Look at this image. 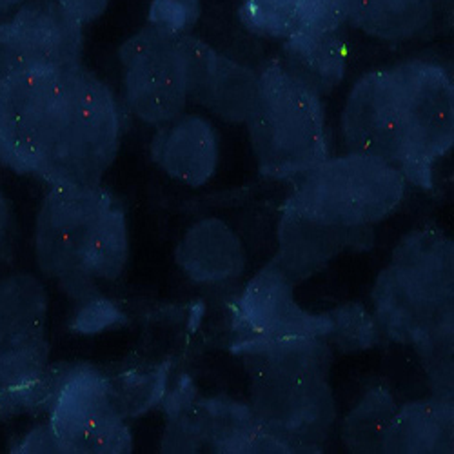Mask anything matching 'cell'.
<instances>
[{
  "label": "cell",
  "instance_id": "obj_1",
  "mask_svg": "<svg viewBox=\"0 0 454 454\" xmlns=\"http://www.w3.org/2000/svg\"><path fill=\"white\" fill-rule=\"evenodd\" d=\"M129 239L119 200L102 185H51L35 222V260L73 300L100 298L98 282L126 268Z\"/></svg>",
  "mask_w": 454,
  "mask_h": 454
},
{
  "label": "cell",
  "instance_id": "obj_2",
  "mask_svg": "<svg viewBox=\"0 0 454 454\" xmlns=\"http://www.w3.org/2000/svg\"><path fill=\"white\" fill-rule=\"evenodd\" d=\"M121 138L115 95L84 64L69 66L41 121L31 175L50 185H100Z\"/></svg>",
  "mask_w": 454,
  "mask_h": 454
},
{
  "label": "cell",
  "instance_id": "obj_3",
  "mask_svg": "<svg viewBox=\"0 0 454 454\" xmlns=\"http://www.w3.org/2000/svg\"><path fill=\"white\" fill-rule=\"evenodd\" d=\"M246 126L262 176H298L329 159L322 98L293 79L280 60L260 71Z\"/></svg>",
  "mask_w": 454,
  "mask_h": 454
},
{
  "label": "cell",
  "instance_id": "obj_4",
  "mask_svg": "<svg viewBox=\"0 0 454 454\" xmlns=\"http://www.w3.org/2000/svg\"><path fill=\"white\" fill-rule=\"evenodd\" d=\"M407 180L380 159L348 153L298 175L284 207L334 227H371L403 200Z\"/></svg>",
  "mask_w": 454,
  "mask_h": 454
},
{
  "label": "cell",
  "instance_id": "obj_5",
  "mask_svg": "<svg viewBox=\"0 0 454 454\" xmlns=\"http://www.w3.org/2000/svg\"><path fill=\"white\" fill-rule=\"evenodd\" d=\"M391 69L405 144L402 175L431 192L433 168L454 144V86L447 69L429 60H407Z\"/></svg>",
  "mask_w": 454,
  "mask_h": 454
},
{
  "label": "cell",
  "instance_id": "obj_6",
  "mask_svg": "<svg viewBox=\"0 0 454 454\" xmlns=\"http://www.w3.org/2000/svg\"><path fill=\"white\" fill-rule=\"evenodd\" d=\"M162 452H287L258 424L251 405L225 395L200 398L182 378L166 400Z\"/></svg>",
  "mask_w": 454,
  "mask_h": 454
},
{
  "label": "cell",
  "instance_id": "obj_7",
  "mask_svg": "<svg viewBox=\"0 0 454 454\" xmlns=\"http://www.w3.org/2000/svg\"><path fill=\"white\" fill-rule=\"evenodd\" d=\"M124 102L133 117L147 126L168 124L189 104L187 64L180 35L145 24L119 50Z\"/></svg>",
  "mask_w": 454,
  "mask_h": 454
},
{
  "label": "cell",
  "instance_id": "obj_8",
  "mask_svg": "<svg viewBox=\"0 0 454 454\" xmlns=\"http://www.w3.org/2000/svg\"><path fill=\"white\" fill-rule=\"evenodd\" d=\"M50 424L64 452H131L133 436L113 403L107 376L88 364L71 365L50 405Z\"/></svg>",
  "mask_w": 454,
  "mask_h": 454
},
{
  "label": "cell",
  "instance_id": "obj_9",
  "mask_svg": "<svg viewBox=\"0 0 454 454\" xmlns=\"http://www.w3.org/2000/svg\"><path fill=\"white\" fill-rule=\"evenodd\" d=\"M249 405L262 429L287 452H320L336 419L327 378L251 380Z\"/></svg>",
  "mask_w": 454,
  "mask_h": 454
},
{
  "label": "cell",
  "instance_id": "obj_10",
  "mask_svg": "<svg viewBox=\"0 0 454 454\" xmlns=\"http://www.w3.org/2000/svg\"><path fill=\"white\" fill-rule=\"evenodd\" d=\"M84 24L57 0H24L0 24V81L29 67L82 64Z\"/></svg>",
  "mask_w": 454,
  "mask_h": 454
},
{
  "label": "cell",
  "instance_id": "obj_11",
  "mask_svg": "<svg viewBox=\"0 0 454 454\" xmlns=\"http://www.w3.org/2000/svg\"><path fill=\"white\" fill-rule=\"evenodd\" d=\"M342 135L349 153L380 159L402 171L405 144L389 67L364 74L353 86L342 113Z\"/></svg>",
  "mask_w": 454,
  "mask_h": 454
},
{
  "label": "cell",
  "instance_id": "obj_12",
  "mask_svg": "<svg viewBox=\"0 0 454 454\" xmlns=\"http://www.w3.org/2000/svg\"><path fill=\"white\" fill-rule=\"evenodd\" d=\"M180 44L187 64L189 102L206 107L227 124H246L258 93L260 73L184 33Z\"/></svg>",
  "mask_w": 454,
  "mask_h": 454
},
{
  "label": "cell",
  "instance_id": "obj_13",
  "mask_svg": "<svg viewBox=\"0 0 454 454\" xmlns=\"http://www.w3.org/2000/svg\"><path fill=\"white\" fill-rule=\"evenodd\" d=\"M293 282L271 260L249 280L239 298L237 318L244 336H317L325 340L331 331V313L301 309L293 294Z\"/></svg>",
  "mask_w": 454,
  "mask_h": 454
},
{
  "label": "cell",
  "instance_id": "obj_14",
  "mask_svg": "<svg viewBox=\"0 0 454 454\" xmlns=\"http://www.w3.org/2000/svg\"><path fill=\"white\" fill-rule=\"evenodd\" d=\"M371 244V227H334L315 222L284 207L278 223V253L273 258L282 273L293 282L311 278L349 247Z\"/></svg>",
  "mask_w": 454,
  "mask_h": 454
},
{
  "label": "cell",
  "instance_id": "obj_15",
  "mask_svg": "<svg viewBox=\"0 0 454 454\" xmlns=\"http://www.w3.org/2000/svg\"><path fill=\"white\" fill-rule=\"evenodd\" d=\"M251 380L327 378L333 349L317 336H242L233 346Z\"/></svg>",
  "mask_w": 454,
  "mask_h": 454
},
{
  "label": "cell",
  "instance_id": "obj_16",
  "mask_svg": "<svg viewBox=\"0 0 454 454\" xmlns=\"http://www.w3.org/2000/svg\"><path fill=\"white\" fill-rule=\"evenodd\" d=\"M151 159L173 180L200 187L218 168L216 131L207 119L184 113L157 128L151 138Z\"/></svg>",
  "mask_w": 454,
  "mask_h": 454
},
{
  "label": "cell",
  "instance_id": "obj_17",
  "mask_svg": "<svg viewBox=\"0 0 454 454\" xmlns=\"http://www.w3.org/2000/svg\"><path fill=\"white\" fill-rule=\"evenodd\" d=\"M372 304L378 333L398 344L416 348L438 329L452 325V306L429 304L402 280L391 263L376 278Z\"/></svg>",
  "mask_w": 454,
  "mask_h": 454
},
{
  "label": "cell",
  "instance_id": "obj_18",
  "mask_svg": "<svg viewBox=\"0 0 454 454\" xmlns=\"http://www.w3.org/2000/svg\"><path fill=\"white\" fill-rule=\"evenodd\" d=\"M391 266L429 304L452 306L454 246L443 233L420 230L405 235L393 251Z\"/></svg>",
  "mask_w": 454,
  "mask_h": 454
},
{
  "label": "cell",
  "instance_id": "obj_19",
  "mask_svg": "<svg viewBox=\"0 0 454 454\" xmlns=\"http://www.w3.org/2000/svg\"><path fill=\"white\" fill-rule=\"evenodd\" d=\"M175 258L189 280L202 286L230 282L242 275L246 251L239 235L223 220L195 222L178 242Z\"/></svg>",
  "mask_w": 454,
  "mask_h": 454
},
{
  "label": "cell",
  "instance_id": "obj_20",
  "mask_svg": "<svg viewBox=\"0 0 454 454\" xmlns=\"http://www.w3.org/2000/svg\"><path fill=\"white\" fill-rule=\"evenodd\" d=\"M452 395L438 393L398 407L386 431L382 452H452Z\"/></svg>",
  "mask_w": 454,
  "mask_h": 454
},
{
  "label": "cell",
  "instance_id": "obj_21",
  "mask_svg": "<svg viewBox=\"0 0 454 454\" xmlns=\"http://www.w3.org/2000/svg\"><path fill=\"white\" fill-rule=\"evenodd\" d=\"M280 64L322 98L344 81L348 53L338 31L300 29L284 41Z\"/></svg>",
  "mask_w": 454,
  "mask_h": 454
},
{
  "label": "cell",
  "instance_id": "obj_22",
  "mask_svg": "<svg viewBox=\"0 0 454 454\" xmlns=\"http://www.w3.org/2000/svg\"><path fill=\"white\" fill-rule=\"evenodd\" d=\"M436 0H346V22L384 43H405L433 22Z\"/></svg>",
  "mask_w": 454,
  "mask_h": 454
},
{
  "label": "cell",
  "instance_id": "obj_23",
  "mask_svg": "<svg viewBox=\"0 0 454 454\" xmlns=\"http://www.w3.org/2000/svg\"><path fill=\"white\" fill-rule=\"evenodd\" d=\"M48 293L27 273L0 278V346L46 334Z\"/></svg>",
  "mask_w": 454,
  "mask_h": 454
},
{
  "label": "cell",
  "instance_id": "obj_24",
  "mask_svg": "<svg viewBox=\"0 0 454 454\" xmlns=\"http://www.w3.org/2000/svg\"><path fill=\"white\" fill-rule=\"evenodd\" d=\"M396 409L398 405L386 387L369 389L344 420L342 438L348 449L353 452H382V442Z\"/></svg>",
  "mask_w": 454,
  "mask_h": 454
},
{
  "label": "cell",
  "instance_id": "obj_25",
  "mask_svg": "<svg viewBox=\"0 0 454 454\" xmlns=\"http://www.w3.org/2000/svg\"><path fill=\"white\" fill-rule=\"evenodd\" d=\"M107 382L113 403L122 419H135L162 402L168 384V365L107 376Z\"/></svg>",
  "mask_w": 454,
  "mask_h": 454
},
{
  "label": "cell",
  "instance_id": "obj_26",
  "mask_svg": "<svg viewBox=\"0 0 454 454\" xmlns=\"http://www.w3.org/2000/svg\"><path fill=\"white\" fill-rule=\"evenodd\" d=\"M46 336L0 346V389L26 387L41 380L48 369Z\"/></svg>",
  "mask_w": 454,
  "mask_h": 454
},
{
  "label": "cell",
  "instance_id": "obj_27",
  "mask_svg": "<svg viewBox=\"0 0 454 454\" xmlns=\"http://www.w3.org/2000/svg\"><path fill=\"white\" fill-rule=\"evenodd\" d=\"M301 0H242V24L260 36L286 41L300 29Z\"/></svg>",
  "mask_w": 454,
  "mask_h": 454
},
{
  "label": "cell",
  "instance_id": "obj_28",
  "mask_svg": "<svg viewBox=\"0 0 454 454\" xmlns=\"http://www.w3.org/2000/svg\"><path fill=\"white\" fill-rule=\"evenodd\" d=\"M331 313V331L325 342L340 351H364L378 342V327L374 317L360 304H342Z\"/></svg>",
  "mask_w": 454,
  "mask_h": 454
},
{
  "label": "cell",
  "instance_id": "obj_29",
  "mask_svg": "<svg viewBox=\"0 0 454 454\" xmlns=\"http://www.w3.org/2000/svg\"><path fill=\"white\" fill-rule=\"evenodd\" d=\"M200 12V0H151L147 26L169 35H184L197 24Z\"/></svg>",
  "mask_w": 454,
  "mask_h": 454
},
{
  "label": "cell",
  "instance_id": "obj_30",
  "mask_svg": "<svg viewBox=\"0 0 454 454\" xmlns=\"http://www.w3.org/2000/svg\"><path fill=\"white\" fill-rule=\"evenodd\" d=\"M298 19L300 29L338 31L346 22V0H301Z\"/></svg>",
  "mask_w": 454,
  "mask_h": 454
},
{
  "label": "cell",
  "instance_id": "obj_31",
  "mask_svg": "<svg viewBox=\"0 0 454 454\" xmlns=\"http://www.w3.org/2000/svg\"><path fill=\"white\" fill-rule=\"evenodd\" d=\"M119 318H121L119 309L113 306L111 301L100 296L81 306L73 327L81 333H97L100 329H106L111 324H115Z\"/></svg>",
  "mask_w": 454,
  "mask_h": 454
},
{
  "label": "cell",
  "instance_id": "obj_32",
  "mask_svg": "<svg viewBox=\"0 0 454 454\" xmlns=\"http://www.w3.org/2000/svg\"><path fill=\"white\" fill-rule=\"evenodd\" d=\"M12 452H64V447L48 422L33 427Z\"/></svg>",
  "mask_w": 454,
  "mask_h": 454
},
{
  "label": "cell",
  "instance_id": "obj_33",
  "mask_svg": "<svg viewBox=\"0 0 454 454\" xmlns=\"http://www.w3.org/2000/svg\"><path fill=\"white\" fill-rule=\"evenodd\" d=\"M57 3L81 24L86 26L97 20L106 12L109 0H57Z\"/></svg>",
  "mask_w": 454,
  "mask_h": 454
},
{
  "label": "cell",
  "instance_id": "obj_34",
  "mask_svg": "<svg viewBox=\"0 0 454 454\" xmlns=\"http://www.w3.org/2000/svg\"><path fill=\"white\" fill-rule=\"evenodd\" d=\"M8 225H10V204L6 200L3 187H0V251H3V246L6 240Z\"/></svg>",
  "mask_w": 454,
  "mask_h": 454
},
{
  "label": "cell",
  "instance_id": "obj_35",
  "mask_svg": "<svg viewBox=\"0 0 454 454\" xmlns=\"http://www.w3.org/2000/svg\"><path fill=\"white\" fill-rule=\"evenodd\" d=\"M22 3L24 0H0V15L10 13L12 10L19 8Z\"/></svg>",
  "mask_w": 454,
  "mask_h": 454
}]
</instances>
